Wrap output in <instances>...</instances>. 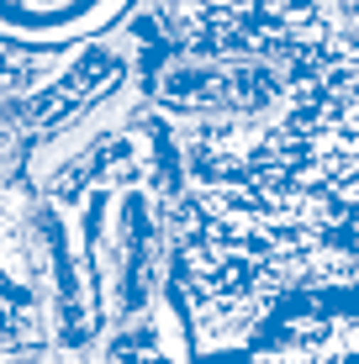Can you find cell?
<instances>
[{"instance_id":"obj_1","label":"cell","mask_w":359,"mask_h":364,"mask_svg":"<svg viewBox=\"0 0 359 364\" xmlns=\"http://www.w3.org/2000/svg\"><path fill=\"white\" fill-rule=\"evenodd\" d=\"M143 0H0V37L21 48H69L101 37Z\"/></svg>"}]
</instances>
